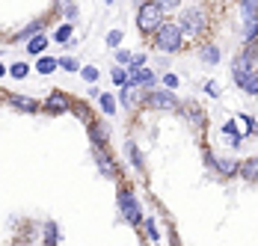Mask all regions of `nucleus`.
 <instances>
[{
	"label": "nucleus",
	"instance_id": "obj_20",
	"mask_svg": "<svg viewBox=\"0 0 258 246\" xmlns=\"http://www.w3.org/2000/svg\"><path fill=\"white\" fill-rule=\"evenodd\" d=\"M12 104H15V107H21V110H36V101L21 98V95H12Z\"/></svg>",
	"mask_w": 258,
	"mask_h": 246
},
{
	"label": "nucleus",
	"instance_id": "obj_28",
	"mask_svg": "<svg viewBox=\"0 0 258 246\" xmlns=\"http://www.w3.org/2000/svg\"><path fill=\"white\" fill-rule=\"evenodd\" d=\"M131 69H146V56H143V53L131 56Z\"/></svg>",
	"mask_w": 258,
	"mask_h": 246
},
{
	"label": "nucleus",
	"instance_id": "obj_18",
	"mask_svg": "<svg viewBox=\"0 0 258 246\" xmlns=\"http://www.w3.org/2000/svg\"><path fill=\"white\" fill-rule=\"evenodd\" d=\"M240 89H246L249 95H258V72H252V74H249V77H246V83H243Z\"/></svg>",
	"mask_w": 258,
	"mask_h": 246
},
{
	"label": "nucleus",
	"instance_id": "obj_8",
	"mask_svg": "<svg viewBox=\"0 0 258 246\" xmlns=\"http://www.w3.org/2000/svg\"><path fill=\"white\" fill-rule=\"evenodd\" d=\"M45 110H51V113H62V110H69V98H66L62 92H51L48 101H45Z\"/></svg>",
	"mask_w": 258,
	"mask_h": 246
},
{
	"label": "nucleus",
	"instance_id": "obj_21",
	"mask_svg": "<svg viewBox=\"0 0 258 246\" xmlns=\"http://www.w3.org/2000/svg\"><path fill=\"white\" fill-rule=\"evenodd\" d=\"M27 72H30V69H27V63H15V66L9 69V74H12V77H18V80H24Z\"/></svg>",
	"mask_w": 258,
	"mask_h": 246
},
{
	"label": "nucleus",
	"instance_id": "obj_24",
	"mask_svg": "<svg viewBox=\"0 0 258 246\" xmlns=\"http://www.w3.org/2000/svg\"><path fill=\"white\" fill-rule=\"evenodd\" d=\"M56 63H59L62 69H69V72H78V69H80V66H78V59H75V56H62V59H56Z\"/></svg>",
	"mask_w": 258,
	"mask_h": 246
},
{
	"label": "nucleus",
	"instance_id": "obj_6",
	"mask_svg": "<svg viewBox=\"0 0 258 246\" xmlns=\"http://www.w3.org/2000/svg\"><path fill=\"white\" fill-rule=\"evenodd\" d=\"M149 107H155V110H172V107H175V95H172V92H166V89H163V92H149Z\"/></svg>",
	"mask_w": 258,
	"mask_h": 246
},
{
	"label": "nucleus",
	"instance_id": "obj_19",
	"mask_svg": "<svg viewBox=\"0 0 258 246\" xmlns=\"http://www.w3.org/2000/svg\"><path fill=\"white\" fill-rule=\"evenodd\" d=\"M56 66H59V63H56V59H51V56H42V59H39V72H42V74H51Z\"/></svg>",
	"mask_w": 258,
	"mask_h": 246
},
{
	"label": "nucleus",
	"instance_id": "obj_5",
	"mask_svg": "<svg viewBox=\"0 0 258 246\" xmlns=\"http://www.w3.org/2000/svg\"><path fill=\"white\" fill-rule=\"evenodd\" d=\"M255 56H258V50H246V53H240V56L234 59L232 77H234V83H237V86H243V83H246V77L252 74V63H255Z\"/></svg>",
	"mask_w": 258,
	"mask_h": 246
},
{
	"label": "nucleus",
	"instance_id": "obj_11",
	"mask_svg": "<svg viewBox=\"0 0 258 246\" xmlns=\"http://www.w3.org/2000/svg\"><path fill=\"white\" fill-rule=\"evenodd\" d=\"M240 15H243V21L258 18V0H246V3H240Z\"/></svg>",
	"mask_w": 258,
	"mask_h": 246
},
{
	"label": "nucleus",
	"instance_id": "obj_26",
	"mask_svg": "<svg viewBox=\"0 0 258 246\" xmlns=\"http://www.w3.org/2000/svg\"><path fill=\"white\" fill-rule=\"evenodd\" d=\"M80 74H83V80H89V83H92V80H98V69H95V66L80 69Z\"/></svg>",
	"mask_w": 258,
	"mask_h": 246
},
{
	"label": "nucleus",
	"instance_id": "obj_29",
	"mask_svg": "<svg viewBox=\"0 0 258 246\" xmlns=\"http://www.w3.org/2000/svg\"><path fill=\"white\" fill-rule=\"evenodd\" d=\"M163 83H166V86H169V92H172V89L178 86V77H175V74H166V77H163Z\"/></svg>",
	"mask_w": 258,
	"mask_h": 246
},
{
	"label": "nucleus",
	"instance_id": "obj_13",
	"mask_svg": "<svg viewBox=\"0 0 258 246\" xmlns=\"http://www.w3.org/2000/svg\"><path fill=\"white\" fill-rule=\"evenodd\" d=\"M98 104H101V110L107 113V116H113V113H116V98H113V95L98 92Z\"/></svg>",
	"mask_w": 258,
	"mask_h": 246
},
{
	"label": "nucleus",
	"instance_id": "obj_7",
	"mask_svg": "<svg viewBox=\"0 0 258 246\" xmlns=\"http://www.w3.org/2000/svg\"><path fill=\"white\" fill-rule=\"evenodd\" d=\"M128 83L131 86H152L155 83V74L149 72V69H131Z\"/></svg>",
	"mask_w": 258,
	"mask_h": 246
},
{
	"label": "nucleus",
	"instance_id": "obj_9",
	"mask_svg": "<svg viewBox=\"0 0 258 246\" xmlns=\"http://www.w3.org/2000/svg\"><path fill=\"white\" fill-rule=\"evenodd\" d=\"M95 160H98V166H101V175H107V178H113V160L104 154L101 148H95Z\"/></svg>",
	"mask_w": 258,
	"mask_h": 246
},
{
	"label": "nucleus",
	"instance_id": "obj_4",
	"mask_svg": "<svg viewBox=\"0 0 258 246\" xmlns=\"http://www.w3.org/2000/svg\"><path fill=\"white\" fill-rule=\"evenodd\" d=\"M119 214H122L131 225H140V222H143V208H140V202L134 199L131 190H119Z\"/></svg>",
	"mask_w": 258,
	"mask_h": 246
},
{
	"label": "nucleus",
	"instance_id": "obj_34",
	"mask_svg": "<svg viewBox=\"0 0 258 246\" xmlns=\"http://www.w3.org/2000/svg\"><path fill=\"white\" fill-rule=\"evenodd\" d=\"M146 231H149V237H152V240H157V228H155V222H152V220H146Z\"/></svg>",
	"mask_w": 258,
	"mask_h": 246
},
{
	"label": "nucleus",
	"instance_id": "obj_2",
	"mask_svg": "<svg viewBox=\"0 0 258 246\" xmlns=\"http://www.w3.org/2000/svg\"><path fill=\"white\" fill-rule=\"evenodd\" d=\"M160 24H163V9H160V3H143L140 12H137V27H140V33H157Z\"/></svg>",
	"mask_w": 258,
	"mask_h": 246
},
{
	"label": "nucleus",
	"instance_id": "obj_35",
	"mask_svg": "<svg viewBox=\"0 0 258 246\" xmlns=\"http://www.w3.org/2000/svg\"><path fill=\"white\" fill-rule=\"evenodd\" d=\"M3 74H6V69H3V66H0V77H3Z\"/></svg>",
	"mask_w": 258,
	"mask_h": 246
},
{
	"label": "nucleus",
	"instance_id": "obj_22",
	"mask_svg": "<svg viewBox=\"0 0 258 246\" xmlns=\"http://www.w3.org/2000/svg\"><path fill=\"white\" fill-rule=\"evenodd\" d=\"M128 154H131V160H134V166H137V169H143V154H140V148L134 146V143L128 146Z\"/></svg>",
	"mask_w": 258,
	"mask_h": 246
},
{
	"label": "nucleus",
	"instance_id": "obj_32",
	"mask_svg": "<svg viewBox=\"0 0 258 246\" xmlns=\"http://www.w3.org/2000/svg\"><path fill=\"white\" fill-rule=\"evenodd\" d=\"M122 101H125V104H134V86H128V89H125V92H122Z\"/></svg>",
	"mask_w": 258,
	"mask_h": 246
},
{
	"label": "nucleus",
	"instance_id": "obj_33",
	"mask_svg": "<svg viewBox=\"0 0 258 246\" xmlns=\"http://www.w3.org/2000/svg\"><path fill=\"white\" fill-rule=\"evenodd\" d=\"M33 33H39V24H30L27 30H21L18 36H21V39H27V36H33Z\"/></svg>",
	"mask_w": 258,
	"mask_h": 246
},
{
	"label": "nucleus",
	"instance_id": "obj_27",
	"mask_svg": "<svg viewBox=\"0 0 258 246\" xmlns=\"http://www.w3.org/2000/svg\"><path fill=\"white\" fill-rule=\"evenodd\" d=\"M113 83L125 86V83H128V72H125V69H116V72H113Z\"/></svg>",
	"mask_w": 258,
	"mask_h": 246
},
{
	"label": "nucleus",
	"instance_id": "obj_3",
	"mask_svg": "<svg viewBox=\"0 0 258 246\" xmlns=\"http://www.w3.org/2000/svg\"><path fill=\"white\" fill-rule=\"evenodd\" d=\"M178 30H181V36H199L202 30L208 27V15H205V9H199V6H193V9H184L181 12V21H178Z\"/></svg>",
	"mask_w": 258,
	"mask_h": 246
},
{
	"label": "nucleus",
	"instance_id": "obj_16",
	"mask_svg": "<svg viewBox=\"0 0 258 246\" xmlns=\"http://www.w3.org/2000/svg\"><path fill=\"white\" fill-rule=\"evenodd\" d=\"M214 166H217V169H220L223 175H232L237 163H234V160H220V157H214Z\"/></svg>",
	"mask_w": 258,
	"mask_h": 246
},
{
	"label": "nucleus",
	"instance_id": "obj_10",
	"mask_svg": "<svg viewBox=\"0 0 258 246\" xmlns=\"http://www.w3.org/2000/svg\"><path fill=\"white\" fill-rule=\"evenodd\" d=\"M240 175H243L246 181H258V157H252V160H246V163L240 166Z\"/></svg>",
	"mask_w": 258,
	"mask_h": 246
},
{
	"label": "nucleus",
	"instance_id": "obj_23",
	"mask_svg": "<svg viewBox=\"0 0 258 246\" xmlns=\"http://www.w3.org/2000/svg\"><path fill=\"white\" fill-rule=\"evenodd\" d=\"M69 36H72V24H62L56 33H53V39H56V42H69Z\"/></svg>",
	"mask_w": 258,
	"mask_h": 246
},
{
	"label": "nucleus",
	"instance_id": "obj_17",
	"mask_svg": "<svg viewBox=\"0 0 258 246\" xmlns=\"http://www.w3.org/2000/svg\"><path fill=\"white\" fill-rule=\"evenodd\" d=\"M92 143H98V148L107 143V128H104V125H98V128L92 125Z\"/></svg>",
	"mask_w": 258,
	"mask_h": 246
},
{
	"label": "nucleus",
	"instance_id": "obj_12",
	"mask_svg": "<svg viewBox=\"0 0 258 246\" xmlns=\"http://www.w3.org/2000/svg\"><path fill=\"white\" fill-rule=\"evenodd\" d=\"M240 36H243V42H252V39L258 36V18H252V21H243Z\"/></svg>",
	"mask_w": 258,
	"mask_h": 246
},
{
	"label": "nucleus",
	"instance_id": "obj_1",
	"mask_svg": "<svg viewBox=\"0 0 258 246\" xmlns=\"http://www.w3.org/2000/svg\"><path fill=\"white\" fill-rule=\"evenodd\" d=\"M181 45H184V36H181L178 24L163 21L160 30L155 33V48L163 50V53H175V50H181Z\"/></svg>",
	"mask_w": 258,
	"mask_h": 246
},
{
	"label": "nucleus",
	"instance_id": "obj_14",
	"mask_svg": "<svg viewBox=\"0 0 258 246\" xmlns=\"http://www.w3.org/2000/svg\"><path fill=\"white\" fill-rule=\"evenodd\" d=\"M199 56H202L205 63H211V66H217V63H220V48H214V45H205Z\"/></svg>",
	"mask_w": 258,
	"mask_h": 246
},
{
	"label": "nucleus",
	"instance_id": "obj_15",
	"mask_svg": "<svg viewBox=\"0 0 258 246\" xmlns=\"http://www.w3.org/2000/svg\"><path fill=\"white\" fill-rule=\"evenodd\" d=\"M45 45H48V36H33V39L27 42V50H30V53H42Z\"/></svg>",
	"mask_w": 258,
	"mask_h": 246
},
{
	"label": "nucleus",
	"instance_id": "obj_31",
	"mask_svg": "<svg viewBox=\"0 0 258 246\" xmlns=\"http://www.w3.org/2000/svg\"><path fill=\"white\" fill-rule=\"evenodd\" d=\"M116 63H131V53H128V50H119V48H116Z\"/></svg>",
	"mask_w": 258,
	"mask_h": 246
},
{
	"label": "nucleus",
	"instance_id": "obj_25",
	"mask_svg": "<svg viewBox=\"0 0 258 246\" xmlns=\"http://www.w3.org/2000/svg\"><path fill=\"white\" fill-rule=\"evenodd\" d=\"M119 42H122V30H110V33H107V45H110V48H116Z\"/></svg>",
	"mask_w": 258,
	"mask_h": 246
},
{
	"label": "nucleus",
	"instance_id": "obj_30",
	"mask_svg": "<svg viewBox=\"0 0 258 246\" xmlns=\"http://www.w3.org/2000/svg\"><path fill=\"white\" fill-rule=\"evenodd\" d=\"M205 92H208V95H220V86H217L214 80H208V83H205Z\"/></svg>",
	"mask_w": 258,
	"mask_h": 246
}]
</instances>
